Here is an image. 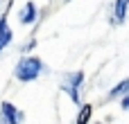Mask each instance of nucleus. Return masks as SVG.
Wrapping results in <instances>:
<instances>
[{
	"mask_svg": "<svg viewBox=\"0 0 129 124\" xmlns=\"http://www.w3.org/2000/svg\"><path fill=\"white\" fill-rule=\"evenodd\" d=\"M41 72H43V61H41L39 56L29 54V56H23V59L16 63L14 77H16L18 81H23V84H29V81L39 79Z\"/></svg>",
	"mask_w": 129,
	"mask_h": 124,
	"instance_id": "1",
	"label": "nucleus"
},
{
	"mask_svg": "<svg viewBox=\"0 0 129 124\" xmlns=\"http://www.w3.org/2000/svg\"><path fill=\"white\" fill-rule=\"evenodd\" d=\"M82 84H84V72L77 70V72H70V75L66 77L63 86H61V88L68 93V97L75 102V106H82V102H79V88H82Z\"/></svg>",
	"mask_w": 129,
	"mask_h": 124,
	"instance_id": "2",
	"label": "nucleus"
},
{
	"mask_svg": "<svg viewBox=\"0 0 129 124\" xmlns=\"http://www.w3.org/2000/svg\"><path fill=\"white\" fill-rule=\"evenodd\" d=\"M23 120H25V115L11 102H2L0 104V124H20Z\"/></svg>",
	"mask_w": 129,
	"mask_h": 124,
	"instance_id": "3",
	"label": "nucleus"
},
{
	"mask_svg": "<svg viewBox=\"0 0 129 124\" xmlns=\"http://www.w3.org/2000/svg\"><path fill=\"white\" fill-rule=\"evenodd\" d=\"M36 16H39V11H36V5L34 2H23V7H20V11H18V20L23 23V25H32L34 20H36Z\"/></svg>",
	"mask_w": 129,
	"mask_h": 124,
	"instance_id": "4",
	"label": "nucleus"
},
{
	"mask_svg": "<svg viewBox=\"0 0 129 124\" xmlns=\"http://www.w3.org/2000/svg\"><path fill=\"white\" fill-rule=\"evenodd\" d=\"M11 38H14V34H11L9 25H7V16L2 14V16H0V52H2L5 47H9Z\"/></svg>",
	"mask_w": 129,
	"mask_h": 124,
	"instance_id": "5",
	"label": "nucleus"
},
{
	"mask_svg": "<svg viewBox=\"0 0 129 124\" xmlns=\"http://www.w3.org/2000/svg\"><path fill=\"white\" fill-rule=\"evenodd\" d=\"M125 95H129V77H127V79H122L120 84H116V86L109 90L107 99H122Z\"/></svg>",
	"mask_w": 129,
	"mask_h": 124,
	"instance_id": "6",
	"label": "nucleus"
},
{
	"mask_svg": "<svg viewBox=\"0 0 129 124\" xmlns=\"http://www.w3.org/2000/svg\"><path fill=\"white\" fill-rule=\"evenodd\" d=\"M129 11V0H116L113 2V23H122Z\"/></svg>",
	"mask_w": 129,
	"mask_h": 124,
	"instance_id": "7",
	"label": "nucleus"
},
{
	"mask_svg": "<svg viewBox=\"0 0 129 124\" xmlns=\"http://www.w3.org/2000/svg\"><path fill=\"white\" fill-rule=\"evenodd\" d=\"M91 117H93V106H91V104H82L75 124H88V122H91Z\"/></svg>",
	"mask_w": 129,
	"mask_h": 124,
	"instance_id": "8",
	"label": "nucleus"
},
{
	"mask_svg": "<svg viewBox=\"0 0 129 124\" xmlns=\"http://www.w3.org/2000/svg\"><path fill=\"white\" fill-rule=\"evenodd\" d=\"M120 106H122L125 111H129V95H125V97L120 99Z\"/></svg>",
	"mask_w": 129,
	"mask_h": 124,
	"instance_id": "9",
	"label": "nucleus"
},
{
	"mask_svg": "<svg viewBox=\"0 0 129 124\" xmlns=\"http://www.w3.org/2000/svg\"><path fill=\"white\" fill-rule=\"evenodd\" d=\"M2 5H5V0H0V9H2Z\"/></svg>",
	"mask_w": 129,
	"mask_h": 124,
	"instance_id": "10",
	"label": "nucleus"
},
{
	"mask_svg": "<svg viewBox=\"0 0 129 124\" xmlns=\"http://www.w3.org/2000/svg\"><path fill=\"white\" fill-rule=\"evenodd\" d=\"M61 2H70V0H61Z\"/></svg>",
	"mask_w": 129,
	"mask_h": 124,
	"instance_id": "11",
	"label": "nucleus"
}]
</instances>
